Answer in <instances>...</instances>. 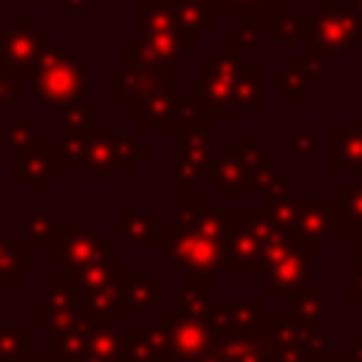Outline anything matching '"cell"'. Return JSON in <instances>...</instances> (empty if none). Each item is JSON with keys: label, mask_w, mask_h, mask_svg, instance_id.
<instances>
[{"label": "cell", "mask_w": 362, "mask_h": 362, "mask_svg": "<svg viewBox=\"0 0 362 362\" xmlns=\"http://www.w3.org/2000/svg\"><path fill=\"white\" fill-rule=\"evenodd\" d=\"M82 85L85 57L76 54L71 42L48 45L34 74V99L48 107H62L82 96Z\"/></svg>", "instance_id": "1"}, {"label": "cell", "mask_w": 362, "mask_h": 362, "mask_svg": "<svg viewBox=\"0 0 362 362\" xmlns=\"http://www.w3.org/2000/svg\"><path fill=\"white\" fill-rule=\"evenodd\" d=\"M362 40V11L348 6H322L305 20V45L311 54L334 57Z\"/></svg>", "instance_id": "2"}, {"label": "cell", "mask_w": 362, "mask_h": 362, "mask_svg": "<svg viewBox=\"0 0 362 362\" xmlns=\"http://www.w3.org/2000/svg\"><path fill=\"white\" fill-rule=\"evenodd\" d=\"M82 314V297L74 274L59 269L45 280V286L34 288V322L45 325L51 337L74 328Z\"/></svg>", "instance_id": "3"}, {"label": "cell", "mask_w": 362, "mask_h": 362, "mask_svg": "<svg viewBox=\"0 0 362 362\" xmlns=\"http://www.w3.org/2000/svg\"><path fill=\"white\" fill-rule=\"evenodd\" d=\"M45 48L48 37L31 17H8L6 28H0V62L23 79H34Z\"/></svg>", "instance_id": "4"}, {"label": "cell", "mask_w": 362, "mask_h": 362, "mask_svg": "<svg viewBox=\"0 0 362 362\" xmlns=\"http://www.w3.org/2000/svg\"><path fill=\"white\" fill-rule=\"evenodd\" d=\"M51 260L68 274H82L85 269L107 260V238L99 235L93 223H62Z\"/></svg>", "instance_id": "5"}, {"label": "cell", "mask_w": 362, "mask_h": 362, "mask_svg": "<svg viewBox=\"0 0 362 362\" xmlns=\"http://www.w3.org/2000/svg\"><path fill=\"white\" fill-rule=\"evenodd\" d=\"M6 164L34 189V195H42L48 189V184H54L59 178V167H62L57 147H51L48 141L23 147V150H6Z\"/></svg>", "instance_id": "6"}, {"label": "cell", "mask_w": 362, "mask_h": 362, "mask_svg": "<svg viewBox=\"0 0 362 362\" xmlns=\"http://www.w3.org/2000/svg\"><path fill=\"white\" fill-rule=\"evenodd\" d=\"M28 272H34V243L11 235L0 221V288L20 286Z\"/></svg>", "instance_id": "7"}, {"label": "cell", "mask_w": 362, "mask_h": 362, "mask_svg": "<svg viewBox=\"0 0 362 362\" xmlns=\"http://www.w3.org/2000/svg\"><path fill=\"white\" fill-rule=\"evenodd\" d=\"M20 221L25 226V238L37 246V249H48V260L54 255L57 246V235H59V212L57 209H23Z\"/></svg>", "instance_id": "8"}, {"label": "cell", "mask_w": 362, "mask_h": 362, "mask_svg": "<svg viewBox=\"0 0 362 362\" xmlns=\"http://www.w3.org/2000/svg\"><path fill=\"white\" fill-rule=\"evenodd\" d=\"M266 20L257 23V28L272 37V40H294L300 37V25H303V6H291V3H277L263 8Z\"/></svg>", "instance_id": "9"}, {"label": "cell", "mask_w": 362, "mask_h": 362, "mask_svg": "<svg viewBox=\"0 0 362 362\" xmlns=\"http://www.w3.org/2000/svg\"><path fill=\"white\" fill-rule=\"evenodd\" d=\"M34 144H45V136L28 119H8V113L0 116V147L23 150V147H34Z\"/></svg>", "instance_id": "10"}, {"label": "cell", "mask_w": 362, "mask_h": 362, "mask_svg": "<svg viewBox=\"0 0 362 362\" xmlns=\"http://www.w3.org/2000/svg\"><path fill=\"white\" fill-rule=\"evenodd\" d=\"M34 351L31 325H0V362H17Z\"/></svg>", "instance_id": "11"}, {"label": "cell", "mask_w": 362, "mask_h": 362, "mask_svg": "<svg viewBox=\"0 0 362 362\" xmlns=\"http://www.w3.org/2000/svg\"><path fill=\"white\" fill-rule=\"evenodd\" d=\"M57 8L62 17L68 14H88L93 17L96 14V0H57Z\"/></svg>", "instance_id": "12"}, {"label": "cell", "mask_w": 362, "mask_h": 362, "mask_svg": "<svg viewBox=\"0 0 362 362\" xmlns=\"http://www.w3.org/2000/svg\"><path fill=\"white\" fill-rule=\"evenodd\" d=\"M17 362H54V356H51V351H31L28 356H23Z\"/></svg>", "instance_id": "13"}, {"label": "cell", "mask_w": 362, "mask_h": 362, "mask_svg": "<svg viewBox=\"0 0 362 362\" xmlns=\"http://www.w3.org/2000/svg\"><path fill=\"white\" fill-rule=\"evenodd\" d=\"M305 3H314V6H334V3H339V0H305Z\"/></svg>", "instance_id": "14"}, {"label": "cell", "mask_w": 362, "mask_h": 362, "mask_svg": "<svg viewBox=\"0 0 362 362\" xmlns=\"http://www.w3.org/2000/svg\"><path fill=\"white\" fill-rule=\"evenodd\" d=\"M25 6H31V3H57V0H23Z\"/></svg>", "instance_id": "15"}, {"label": "cell", "mask_w": 362, "mask_h": 362, "mask_svg": "<svg viewBox=\"0 0 362 362\" xmlns=\"http://www.w3.org/2000/svg\"><path fill=\"white\" fill-rule=\"evenodd\" d=\"M0 3H6V0H0Z\"/></svg>", "instance_id": "16"}]
</instances>
